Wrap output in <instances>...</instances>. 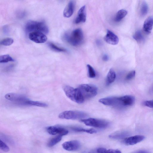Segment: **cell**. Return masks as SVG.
<instances>
[{
    "instance_id": "cell-1",
    "label": "cell",
    "mask_w": 153,
    "mask_h": 153,
    "mask_svg": "<svg viewBox=\"0 0 153 153\" xmlns=\"http://www.w3.org/2000/svg\"><path fill=\"white\" fill-rule=\"evenodd\" d=\"M63 89L67 96L72 101L81 104L84 102L85 99L78 88L74 89L68 85L63 86Z\"/></svg>"
},
{
    "instance_id": "cell-2",
    "label": "cell",
    "mask_w": 153,
    "mask_h": 153,
    "mask_svg": "<svg viewBox=\"0 0 153 153\" xmlns=\"http://www.w3.org/2000/svg\"><path fill=\"white\" fill-rule=\"evenodd\" d=\"M64 38L71 45L74 46H79L83 41V31L80 29H76L73 31L70 34H65Z\"/></svg>"
},
{
    "instance_id": "cell-3",
    "label": "cell",
    "mask_w": 153,
    "mask_h": 153,
    "mask_svg": "<svg viewBox=\"0 0 153 153\" xmlns=\"http://www.w3.org/2000/svg\"><path fill=\"white\" fill-rule=\"evenodd\" d=\"M25 29L27 31L30 32L38 31L45 34H47L49 32L48 27L42 22L29 21L26 25Z\"/></svg>"
},
{
    "instance_id": "cell-4",
    "label": "cell",
    "mask_w": 153,
    "mask_h": 153,
    "mask_svg": "<svg viewBox=\"0 0 153 153\" xmlns=\"http://www.w3.org/2000/svg\"><path fill=\"white\" fill-rule=\"evenodd\" d=\"M78 88L84 99L93 97L97 94V87L92 84H81L79 86Z\"/></svg>"
},
{
    "instance_id": "cell-5",
    "label": "cell",
    "mask_w": 153,
    "mask_h": 153,
    "mask_svg": "<svg viewBox=\"0 0 153 153\" xmlns=\"http://www.w3.org/2000/svg\"><path fill=\"white\" fill-rule=\"evenodd\" d=\"M88 115L81 111H64L60 114L58 117L61 119L67 120H76L82 119L86 118Z\"/></svg>"
},
{
    "instance_id": "cell-6",
    "label": "cell",
    "mask_w": 153,
    "mask_h": 153,
    "mask_svg": "<svg viewBox=\"0 0 153 153\" xmlns=\"http://www.w3.org/2000/svg\"><path fill=\"white\" fill-rule=\"evenodd\" d=\"M81 121L86 126L97 128H105L108 125V123L105 120L94 118L81 119Z\"/></svg>"
},
{
    "instance_id": "cell-7",
    "label": "cell",
    "mask_w": 153,
    "mask_h": 153,
    "mask_svg": "<svg viewBox=\"0 0 153 153\" xmlns=\"http://www.w3.org/2000/svg\"><path fill=\"white\" fill-rule=\"evenodd\" d=\"M5 97L8 100L24 105L26 102L29 99L23 95L15 93L7 94L5 95Z\"/></svg>"
},
{
    "instance_id": "cell-8",
    "label": "cell",
    "mask_w": 153,
    "mask_h": 153,
    "mask_svg": "<svg viewBox=\"0 0 153 153\" xmlns=\"http://www.w3.org/2000/svg\"><path fill=\"white\" fill-rule=\"evenodd\" d=\"M29 38L32 41L38 43H45L47 40L45 34L38 31L31 32L29 35Z\"/></svg>"
},
{
    "instance_id": "cell-9",
    "label": "cell",
    "mask_w": 153,
    "mask_h": 153,
    "mask_svg": "<svg viewBox=\"0 0 153 153\" xmlns=\"http://www.w3.org/2000/svg\"><path fill=\"white\" fill-rule=\"evenodd\" d=\"M47 132L52 135H58L61 136L66 135L69 133V131L64 128L56 126H50L47 128Z\"/></svg>"
},
{
    "instance_id": "cell-10",
    "label": "cell",
    "mask_w": 153,
    "mask_h": 153,
    "mask_svg": "<svg viewBox=\"0 0 153 153\" xmlns=\"http://www.w3.org/2000/svg\"><path fill=\"white\" fill-rule=\"evenodd\" d=\"M64 149L68 151H73L78 150L80 147L79 142L76 140L65 142L62 145Z\"/></svg>"
},
{
    "instance_id": "cell-11",
    "label": "cell",
    "mask_w": 153,
    "mask_h": 153,
    "mask_svg": "<svg viewBox=\"0 0 153 153\" xmlns=\"http://www.w3.org/2000/svg\"><path fill=\"white\" fill-rule=\"evenodd\" d=\"M145 138V137L143 136L137 135L126 138L124 142L127 145H132L140 143Z\"/></svg>"
},
{
    "instance_id": "cell-12",
    "label": "cell",
    "mask_w": 153,
    "mask_h": 153,
    "mask_svg": "<svg viewBox=\"0 0 153 153\" xmlns=\"http://www.w3.org/2000/svg\"><path fill=\"white\" fill-rule=\"evenodd\" d=\"M105 41L110 44L115 45L119 42L118 37L112 31L108 30L107 34L104 38Z\"/></svg>"
},
{
    "instance_id": "cell-13",
    "label": "cell",
    "mask_w": 153,
    "mask_h": 153,
    "mask_svg": "<svg viewBox=\"0 0 153 153\" xmlns=\"http://www.w3.org/2000/svg\"><path fill=\"white\" fill-rule=\"evenodd\" d=\"M86 6L82 7L79 10L77 17L74 21L76 24L81 23H84L86 21Z\"/></svg>"
},
{
    "instance_id": "cell-14",
    "label": "cell",
    "mask_w": 153,
    "mask_h": 153,
    "mask_svg": "<svg viewBox=\"0 0 153 153\" xmlns=\"http://www.w3.org/2000/svg\"><path fill=\"white\" fill-rule=\"evenodd\" d=\"M153 26V17H150L145 21L143 25L144 31L149 34L150 33Z\"/></svg>"
},
{
    "instance_id": "cell-15",
    "label": "cell",
    "mask_w": 153,
    "mask_h": 153,
    "mask_svg": "<svg viewBox=\"0 0 153 153\" xmlns=\"http://www.w3.org/2000/svg\"><path fill=\"white\" fill-rule=\"evenodd\" d=\"M74 8L73 2L70 1L64 9L63 13L64 16L67 18L70 17L73 13Z\"/></svg>"
},
{
    "instance_id": "cell-16",
    "label": "cell",
    "mask_w": 153,
    "mask_h": 153,
    "mask_svg": "<svg viewBox=\"0 0 153 153\" xmlns=\"http://www.w3.org/2000/svg\"><path fill=\"white\" fill-rule=\"evenodd\" d=\"M116 77V75L115 72L113 69H111L108 72L107 76L106 85H110L115 80Z\"/></svg>"
},
{
    "instance_id": "cell-17",
    "label": "cell",
    "mask_w": 153,
    "mask_h": 153,
    "mask_svg": "<svg viewBox=\"0 0 153 153\" xmlns=\"http://www.w3.org/2000/svg\"><path fill=\"white\" fill-rule=\"evenodd\" d=\"M25 105L35 106L42 107H46L48 106V105L46 103L38 101H32L29 99L26 102Z\"/></svg>"
},
{
    "instance_id": "cell-18",
    "label": "cell",
    "mask_w": 153,
    "mask_h": 153,
    "mask_svg": "<svg viewBox=\"0 0 153 153\" xmlns=\"http://www.w3.org/2000/svg\"><path fill=\"white\" fill-rule=\"evenodd\" d=\"M127 11L124 9H122L118 11L114 19V21L116 22H119L121 21L127 15Z\"/></svg>"
},
{
    "instance_id": "cell-19",
    "label": "cell",
    "mask_w": 153,
    "mask_h": 153,
    "mask_svg": "<svg viewBox=\"0 0 153 153\" xmlns=\"http://www.w3.org/2000/svg\"><path fill=\"white\" fill-rule=\"evenodd\" d=\"M129 134V133L127 132H121L111 135L109 136V137L113 139H122L128 136Z\"/></svg>"
},
{
    "instance_id": "cell-20",
    "label": "cell",
    "mask_w": 153,
    "mask_h": 153,
    "mask_svg": "<svg viewBox=\"0 0 153 153\" xmlns=\"http://www.w3.org/2000/svg\"><path fill=\"white\" fill-rule=\"evenodd\" d=\"M62 139V136L58 135L51 139L47 144L48 147H51L59 143Z\"/></svg>"
},
{
    "instance_id": "cell-21",
    "label": "cell",
    "mask_w": 153,
    "mask_h": 153,
    "mask_svg": "<svg viewBox=\"0 0 153 153\" xmlns=\"http://www.w3.org/2000/svg\"><path fill=\"white\" fill-rule=\"evenodd\" d=\"M72 129H73V130L74 131H75L79 132H84L91 134H95L97 132L96 130L93 129H86L74 127Z\"/></svg>"
},
{
    "instance_id": "cell-22",
    "label": "cell",
    "mask_w": 153,
    "mask_h": 153,
    "mask_svg": "<svg viewBox=\"0 0 153 153\" xmlns=\"http://www.w3.org/2000/svg\"><path fill=\"white\" fill-rule=\"evenodd\" d=\"M97 152L98 153H121V152L118 150H114L110 149L107 150L103 148H100L97 150Z\"/></svg>"
},
{
    "instance_id": "cell-23",
    "label": "cell",
    "mask_w": 153,
    "mask_h": 153,
    "mask_svg": "<svg viewBox=\"0 0 153 153\" xmlns=\"http://www.w3.org/2000/svg\"><path fill=\"white\" fill-rule=\"evenodd\" d=\"M14 61V60L8 54L3 55L0 57V63H6Z\"/></svg>"
},
{
    "instance_id": "cell-24",
    "label": "cell",
    "mask_w": 153,
    "mask_h": 153,
    "mask_svg": "<svg viewBox=\"0 0 153 153\" xmlns=\"http://www.w3.org/2000/svg\"><path fill=\"white\" fill-rule=\"evenodd\" d=\"M148 6L145 2H143L140 8V13L142 16H144L146 15L148 12Z\"/></svg>"
},
{
    "instance_id": "cell-25",
    "label": "cell",
    "mask_w": 153,
    "mask_h": 153,
    "mask_svg": "<svg viewBox=\"0 0 153 153\" xmlns=\"http://www.w3.org/2000/svg\"><path fill=\"white\" fill-rule=\"evenodd\" d=\"M14 40L13 39L10 38H7L3 39L1 42V45L8 46L12 45L13 43Z\"/></svg>"
},
{
    "instance_id": "cell-26",
    "label": "cell",
    "mask_w": 153,
    "mask_h": 153,
    "mask_svg": "<svg viewBox=\"0 0 153 153\" xmlns=\"http://www.w3.org/2000/svg\"><path fill=\"white\" fill-rule=\"evenodd\" d=\"M49 47L53 50L58 52H65L66 49L61 47H59L52 43H49Z\"/></svg>"
},
{
    "instance_id": "cell-27",
    "label": "cell",
    "mask_w": 153,
    "mask_h": 153,
    "mask_svg": "<svg viewBox=\"0 0 153 153\" xmlns=\"http://www.w3.org/2000/svg\"><path fill=\"white\" fill-rule=\"evenodd\" d=\"M134 38L137 41L140 42L143 40L144 37L141 32L140 31H137L133 36Z\"/></svg>"
},
{
    "instance_id": "cell-28",
    "label": "cell",
    "mask_w": 153,
    "mask_h": 153,
    "mask_svg": "<svg viewBox=\"0 0 153 153\" xmlns=\"http://www.w3.org/2000/svg\"><path fill=\"white\" fill-rule=\"evenodd\" d=\"M87 67L88 69L89 77L91 78H95L96 76V73L93 68L91 65L89 64L87 65Z\"/></svg>"
},
{
    "instance_id": "cell-29",
    "label": "cell",
    "mask_w": 153,
    "mask_h": 153,
    "mask_svg": "<svg viewBox=\"0 0 153 153\" xmlns=\"http://www.w3.org/2000/svg\"><path fill=\"white\" fill-rule=\"evenodd\" d=\"M0 149L5 152H8L9 151L8 147L1 140H0Z\"/></svg>"
},
{
    "instance_id": "cell-30",
    "label": "cell",
    "mask_w": 153,
    "mask_h": 153,
    "mask_svg": "<svg viewBox=\"0 0 153 153\" xmlns=\"http://www.w3.org/2000/svg\"><path fill=\"white\" fill-rule=\"evenodd\" d=\"M136 75V71H133L130 72L127 75L126 79L127 80H130L133 79Z\"/></svg>"
},
{
    "instance_id": "cell-31",
    "label": "cell",
    "mask_w": 153,
    "mask_h": 153,
    "mask_svg": "<svg viewBox=\"0 0 153 153\" xmlns=\"http://www.w3.org/2000/svg\"><path fill=\"white\" fill-rule=\"evenodd\" d=\"M144 105L145 106L151 108H153V100L144 102Z\"/></svg>"
},
{
    "instance_id": "cell-32",
    "label": "cell",
    "mask_w": 153,
    "mask_h": 153,
    "mask_svg": "<svg viewBox=\"0 0 153 153\" xmlns=\"http://www.w3.org/2000/svg\"><path fill=\"white\" fill-rule=\"evenodd\" d=\"M103 59L104 61H107L108 60V56L105 54V55H104L103 57Z\"/></svg>"
},
{
    "instance_id": "cell-33",
    "label": "cell",
    "mask_w": 153,
    "mask_h": 153,
    "mask_svg": "<svg viewBox=\"0 0 153 153\" xmlns=\"http://www.w3.org/2000/svg\"><path fill=\"white\" fill-rule=\"evenodd\" d=\"M136 153H148L149 152L147 151L144 150H139L138 151L136 152Z\"/></svg>"
},
{
    "instance_id": "cell-34",
    "label": "cell",
    "mask_w": 153,
    "mask_h": 153,
    "mask_svg": "<svg viewBox=\"0 0 153 153\" xmlns=\"http://www.w3.org/2000/svg\"><path fill=\"white\" fill-rule=\"evenodd\" d=\"M151 92L153 93V87H152L151 90Z\"/></svg>"
}]
</instances>
